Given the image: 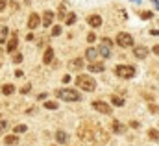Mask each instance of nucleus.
Returning a JSON list of instances; mask_svg holds the SVG:
<instances>
[{
	"mask_svg": "<svg viewBox=\"0 0 159 146\" xmlns=\"http://www.w3.org/2000/svg\"><path fill=\"white\" fill-rule=\"evenodd\" d=\"M78 137H80V141H82L85 146H100V144H104V143L107 141L106 131L100 130V128H96L94 124H91V122H87V120L80 126Z\"/></svg>",
	"mask_w": 159,
	"mask_h": 146,
	"instance_id": "nucleus-1",
	"label": "nucleus"
},
{
	"mask_svg": "<svg viewBox=\"0 0 159 146\" xmlns=\"http://www.w3.org/2000/svg\"><path fill=\"white\" fill-rule=\"evenodd\" d=\"M76 87H78V89H83V91H87V93H93V91L96 89V81H94L91 76L82 74V76L76 78Z\"/></svg>",
	"mask_w": 159,
	"mask_h": 146,
	"instance_id": "nucleus-2",
	"label": "nucleus"
},
{
	"mask_svg": "<svg viewBox=\"0 0 159 146\" xmlns=\"http://www.w3.org/2000/svg\"><path fill=\"white\" fill-rule=\"evenodd\" d=\"M56 96L59 100H65V102H78L82 98L76 89H57L56 91Z\"/></svg>",
	"mask_w": 159,
	"mask_h": 146,
	"instance_id": "nucleus-3",
	"label": "nucleus"
},
{
	"mask_svg": "<svg viewBox=\"0 0 159 146\" xmlns=\"http://www.w3.org/2000/svg\"><path fill=\"white\" fill-rule=\"evenodd\" d=\"M113 72H115L119 78H122V80H128V78H133V76H135V69H133L132 65H117V67L113 69Z\"/></svg>",
	"mask_w": 159,
	"mask_h": 146,
	"instance_id": "nucleus-4",
	"label": "nucleus"
},
{
	"mask_svg": "<svg viewBox=\"0 0 159 146\" xmlns=\"http://www.w3.org/2000/svg\"><path fill=\"white\" fill-rule=\"evenodd\" d=\"M117 44L122 46V48H128V46L133 44V37H132L130 33H126V31H120V33L117 35Z\"/></svg>",
	"mask_w": 159,
	"mask_h": 146,
	"instance_id": "nucleus-5",
	"label": "nucleus"
},
{
	"mask_svg": "<svg viewBox=\"0 0 159 146\" xmlns=\"http://www.w3.org/2000/svg\"><path fill=\"white\" fill-rule=\"evenodd\" d=\"M111 46H113L111 39H102V44H100V48H98V54H100L102 57H109V56H111Z\"/></svg>",
	"mask_w": 159,
	"mask_h": 146,
	"instance_id": "nucleus-6",
	"label": "nucleus"
},
{
	"mask_svg": "<svg viewBox=\"0 0 159 146\" xmlns=\"http://www.w3.org/2000/svg\"><path fill=\"white\" fill-rule=\"evenodd\" d=\"M93 109H96V111L102 113V115H111V106H107V104L102 102V100H94V102H93Z\"/></svg>",
	"mask_w": 159,
	"mask_h": 146,
	"instance_id": "nucleus-7",
	"label": "nucleus"
},
{
	"mask_svg": "<svg viewBox=\"0 0 159 146\" xmlns=\"http://www.w3.org/2000/svg\"><path fill=\"white\" fill-rule=\"evenodd\" d=\"M148 54H150V50H148L146 46H133V56H135L137 59H146Z\"/></svg>",
	"mask_w": 159,
	"mask_h": 146,
	"instance_id": "nucleus-8",
	"label": "nucleus"
},
{
	"mask_svg": "<svg viewBox=\"0 0 159 146\" xmlns=\"http://www.w3.org/2000/svg\"><path fill=\"white\" fill-rule=\"evenodd\" d=\"M39 24H41V17L37 13H31L30 19H28V30H35Z\"/></svg>",
	"mask_w": 159,
	"mask_h": 146,
	"instance_id": "nucleus-9",
	"label": "nucleus"
},
{
	"mask_svg": "<svg viewBox=\"0 0 159 146\" xmlns=\"http://www.w3.org/2000/svg\"><path fill=\"white\" fill-rule=\"evenodd\" d=\"M17 46H19V39H17V33H13V35H11V39L7 41V46H6V52H9V54H13V52L17 50Z\"/></svg>",
	"mask_w": 159,
	"mask_h": 146,
	"instance_id": "nucleus-10",
	"label": "nucleus"
},
{
	"mask_svg": "<svg viewBox=\"0 0 159 146\" xmlns=\"http://www.w3.org/2000/svg\"><path fill=\"white\" fill-rule=\"evenodd\" d=\"M87 22H89V26L98 28V26H102V17H100V15H89Z\"/></svg>",
	"mask_w": 159,
	"mask_h": 146,
	"instance_id": "nucleus-11",
	"label": "nucleus"
},
{
	"mask_svg": "<svg viewBox=\"0 0 159 146\" xmlns=\"http://www.w3.org/2000/svg\"><path fill=\"white\" fill-rule=\"evenodd\" d=\"M83 65H85L83 59H82V57H76V59H72V61L69 63V69H70V70H80V69H83Z\"/></svg>",
	"mask_w": 159,
	"mask_h": 146,
	"instance_id": "nucleus-12",
	"label": "nucleus"
},
{
	"mask_svg": "<svg viewBox=\"0 0 159 146\" xmlns=\"http://www.w3.org/2000/svg\"><path fill=\"white\" fill-rule=\"evenodd\" d=\"M52 20H54V13H52V11H44V13H43V20H41L43 26L48 28V26L52 24Z\"/></svg>",
	"mask_w": 159,
	"mask_h": 146,
	"instance_id": "nucleus-13",
	"label": "nucleus"
},
{
	"mask_svg": "<svg viewBox=\"0 0 159 146\" xmlns=\"http://www.w3.org/2000/svg\"><path fill=\"white\" fill-rule=\"evenodd\" d=\"M87 69H89V72H104L106 67H104V63H94L93 61V63L87 65Z\"/></svg>",
	"mask_w": 159,
	"mask_h": 146,
	"instance_id": "nucleus-14",
	"label": "nucleus"
},
{
	"mask_svg": "<svg viewBox=\"0 0 159 146\" xmlns=\"http://www.w3.org/2000/svg\"><path fill=\"white\" fill-rule=\"evenodd\" d=\"M52 59H54V50H52V48H46V50H44V56H43V63H44V65H50Z\"/></svg>",
	"mask_w": 159,
	"mask_h": 146,
	"instance_id": "nucleus-15",
	"label": "nucleus"
},
{
	"mask_svg": "<svg viewBox=\"0 0 159 146\" xmlns=\"http://www.w3.org/2000/svg\"><path fill=\"white\" fill-rule=\"evenodd\" d=\"M96 56H98V50H96V48H87V50H85V57H87V59L94 61Z\"/></svg>",
	"mask_w": 159,
	"mask_h": 146,
	"instance_id": "nucleus-16",
	"label": "nucleus"
},
{
	"mask_svg": "<svg viewBox=\"0 0 159 146\" xmlns=\"http://www.w3.org/2000/svg\"><path fill=\"white\" fill-rule=\"evenodd\" d=\"M13 93H15V85H11V83H6V85L2 87V94L9 96V94H13Z\"/></svg>",
	"mask_w": 159,
	"mask_h": 146,
	"instance_id": "nucleus-17",
	"label": "nucleus"
},
{
	"mask_svg": "<svg viewBox=\"0 0 159 146\" xmlns=\"http://www.w3.org/2000/svg\"><path fill=\"white\" fill-rule=\"evenodd\" d=\"M4 143H6L7 146H15L17 143H19V137H17V135H7V137L4 139Z\"/></svg>",
	"mask_w": 159,
	"mask_h": 146,
	"instance_id": "nucleus-18",
	"label": "nucleus"
},
{
	"mask_svg": "<svg viewBox=\"0 0 159 146\" xmlns=\"http://www.w3.org/2000/svg\"><path fill=\"white\" fill-rule=\"evenodd\" d=\"M56 141H57V143H67V141H69V135H67L65 131H57V133H56Z\"/></svg>",
	"mask_w": 159,
	"mask_h": 146,
	"instance_id": "nucleus-19",
	"label": "nucleus"
},
{
	"mask_svg": "<svg viewBox=\"0 0 159 146\" xmlns=\"http://www.w3.org/2000/svg\"><path fill=\"white\" fill-rule=\"evenodd\" d=\"M111 126H113V130H115L117 133H124V126H122L119 120H113V124H111Z\"/></svg>",
	"mask_w": 159,
	"mask_h": 146,
	"instance_id": "nucleus-20",
	"label": "nucleus"
},
{
	"mask_svg": "<svg viewBox=\"0 0 159 146\" xmlns=\"http://www.w3.org/2000/svg\"><path fill=\"white\" fill-rule=\"evenodd\" d=\"M148 137H150L152 141H159V130H156V128L148 130Z\"/></svg>",
	"mask_w": 159,
	"mask_h": 146,
	"instance_id": "nucleus-21",
	"label": "nucleus"
},
{
	"mask_svg": "<svg viewBox=\"0 0 159 146\" xmlns=\"http://www.w3.org/2000/svg\"><path fill=\"white\" fill-rule=\"evenodd\" d=\"M65 22H67L69 26H70V24H74V22H76V15H74V13H67V17H65Z\"/></svg>",
	"mask_w": 159,
	"mask_h": 146,
	"instance_id": "nucleus-22",
	"label": "nucleus"
},
{
	"mask_svg": "<svg viewBox=\"0 0 159 146\" xmlns=\"http://www.w3.org/2000/svg\"><path fill=\"white\" fill-rule=\"evenodd\" d=\"M111 102H113L115 106H124V100L119 98V96H111Z\"/></svg>",
	"mask_w": 159,
	"mask_h": 146,
	"instance_id": "nucleus-23",
	"label": "nucleus"
},
{
	"mask_svg": "<svg viewBox=\"0 0 159 146\" xmlns=\"http://www.w3.org/2000/svg\"><path fill=\"white\" fill-rule=\"evenodd\" d=\"M44 107H46V109H57V104L52 102V100H48V102H44Z\"/></svg>",
	"mask_w": 159,
	"mask_h": 146,
	"instance_id": "nucleus-24",
	"label": "nucleus"
},
{
	"mask_svg": "<svg viewBox=\"0 0 159 146\" xmlns=\"http://www.w3.org/2000/svg\"><path fill=\"white\" fill-rule=\"evenodd\" d=\"M26 130H28V128H26L24 124H19V126H15V130H13V131H15V133H24Z\"/></svg>",
	"mask_w": 159,
	"mask_h": 146,
	"instance_id": "nucleus-25",
	"label": "nucleus"
},
{
	"mask_svg": "<svg viewBox=\"0 0 159 146\" xmlns=\"http://www.w3.org/2000/svg\"><path fill=\"white\" fill-rule=\"evenodd\" d=\"M11 61H13V63H17V65H19V63H22V54H13V59H11Z\"/></svg>",
	"mask_w": 159,
	"mask_h": 146,
	"instance_id": "nucleus-26",
	"label": "nucleus"
},
{
	"mask_svg": "<svg viewBox=\"0 0 159 146\" xmlns=\"http://www.w3.org/2000/svg\"><path fill=\"white\" fill-rule=\"evenodd\" d=\"M52 35H54V37L61 35V26H54V28H52Z\"/></svg>",
	"mask_w": 159,
	"mask_h": 146,
	"instance_id": "nucleus-27",
	"label": "nucleus"
},
{
	"mask_svg": "<svg viewBox=\"0 0 159 146\" xmlns=\"http://www.w3.org/2000/svg\"><path fill=\"white\" fill-rule=\"evenodd\" d=\"M6 130H7V122H6V120H0V135H2Z\"/></svg>",
	"mask_w": 159,
	"mask_h": 146,
	"instance_id": "nucleus-28",
	"label": "nucleus"
},
{
	"mask_svg": "<svg viewBox=\"0 0 159 146\" xmlns=\"http://www.w3.org/2000/svg\"><path fill=\"white\" fill-rule=\"evenodd\" d=\"M30 89H31V85H30V83H26V85L20 89V93H22V94H28V93H30Z\"/></svg>",
	"mask_w": 159,
	"mask_h": 146,
	"instance_id": "nucleus-29",
	"label": "nucleus"
},
{
	"mask_svg": "<svg viewBox=\"0 0 159 146\" xmlns=\"http://www.w3.org/2000/svg\"><path fill=\"white\" fill-rule=\"evenodd\" d=\"M141 19H152V13L150 11H141Z\"/></svg>",
	"mask_w": 159,
	"mask_h": 146,
	"instance_id": "nucleus-30",
	"label": "nucleus"
},
{
	"mask_svg": "<svg viewBox=\"0 0 159 146\" xmlns=\"http://www.w3.org/2000/svg\"><path fill=\"white\" fill-rule=\"evenodd\" d=\"M57 17H59V19H65V17H67V15H65V6L59 7V15H57Z\"/></svg>",
	"mask_w": 159,
	"mask_h": 146,
	"instance_id": "nucleus-31",
	"label": "nucleus"
},
{
	"mask_svg": "<svg viewBox=\"0 0 159 146\" xmlns=\"http://www.w3.org/2000/svg\"><path fill=\"white\" fill-rule=\"evenodd\" d=\"M94 39H96V35H94V33H93V31H91V33H89V35H87V41H89V43H93V41H94Z\"/></svg>",
	"mask_w": 159,
	"mask_h": 146,
	"instance_id": "nucleus-32",
	"label": "nucleus"
},
{
	"mask_svg": "<svg viewBox=\"0 0 159 146\" xmlns=\"http://www.w3.org/2000/svg\"><path fill=\"white\" fill-rule=\"evenodd\" d=\"M6 6H7V0H0V11H4Z\"/></svg>",
	"mask_w": 159,
	"mask_h": 146,
	"instance_id": "nucleus-33",
	"label": "nucleus"
},
{
	"mask_svg": "<svg viewBox=\"0 0 159 146\" xmlns=\"http://www.w3.org/2000/svg\"><path fill=\"white\" fill-rule=\"evenodd\" d=\"M150 111H152V113H157V111H159V107L156 106V104H150Z\"/></svg>",
	"mask_w": 159,
	"mask_h": 146,
	"instance_id": "nucleus-34",
	"label": "nucleus"
},
{
	"mask_svg": "<svg viewBox=\"0 0 159 146\" xmlns=\"http://www.w3.org/2000/svg\"><path fill=\"white\" fill-rule=\"evenodd\" d=\"M15 76H17V78H22V76H24V72H22V70H15Z\"/></svg>",
	"mask_w": 159,
	"mask_h": 146,
	"instance_id": "nucleus-35",
	"label": "nucleus"
},
{
	"mask_svg": "<svg viewBox=\"0 0 159 146\" xmlns=\"http://www.w3.org/2000/svg\"><path fill=\"white\" fill-rule=\"evenodd\" d=\"M69 81H70V76H69V74H67V76H63V83H69Z\"/></svg>",
	"mask_w": 159,
	"mask_h": 146,
	"instance_id": "nucleus-36",
	"label": "nucleus"
},
{
	"mask_svg": "<svg viewBox=\"0 0 159 146\" xmlns=\"http://www.w3.org/2000/svg\"><path fill=\"white\" fill-rule=\"evenodd\" d=\"M154 54H156V56H159V44H156V46H154Z\"/></svg>",
	"mask_w": 159,
	"mask_h": 146,
	"instance_id": "nucleus-37",
	"label": "nucleus"
},
{
	"mask_svg": "<svg viewBox=\"0 0 159 146\" xmlns=\"http://www.w3.org/2000/svg\"><path fill=\"white\" fill-rule=\"evenodd\" d=\"M54 146H56V144H54Z\"/></svg>",
	"mask_w": 159,
	"mask_h": 146,
	"instance_id": "nucleus-38",
	"label": "nucleus"
}]
</instances>
